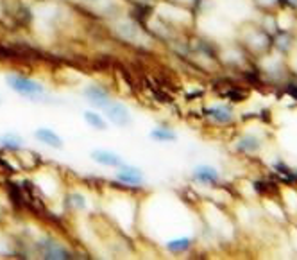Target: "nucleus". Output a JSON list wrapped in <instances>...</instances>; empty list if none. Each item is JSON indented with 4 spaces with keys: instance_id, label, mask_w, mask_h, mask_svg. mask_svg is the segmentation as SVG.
<instances>
[{
    "instance_id": "nucleus-5",
    "label": "nucleus",
    "mask_w": 297,
    "mask_h": 260,
    "mask_svg": "<svg viewBox=\"0 0 297 260\" xmlns=\"http://www.w3.org/2000/svg\"><path fill=\"white\" fill-rule=\"evenodd\" d=\"M34 137L38 138L40 142H43V144L50 145V147H56V149H61V147H63V142H61V138L48 128L38 129V131L34 133Z\"/></svg>"
},
{
    "instance_id": "nucleus-9",
    "label": "nucleus",
    "mask_w": 297,
    "mask_h": 260,
    "mask_svg": "<svg viewBox=\"0 0 297 260\" xmlns=\"http://www.w3.org/2000/svg\"><path fill=\"white\" fill-rule=\"evenodd\" d=\"M45 258H72V256L68 251H64L63 247H58L48 242L45 246Z\"/></svg>"
},
{
    "instance_id": "nucleus-11",
    "label": "nucleus",
    "mask_w": 297,
    "mask_h": 260,
    "mask_svg": "<svg viewBox=\"0 0 297 260\" xmlns=\"http://www.w3.org/2000/svg\"><path fill=\"white\" fill-rule=\"evenodd\" d=\"M0 144L8 147V149H20L22 147V138L14 137V135H6V137L0 138Z\"/></svg>"
},
{
    "instance_id": "nucleus-3",
    "label": "nucleus",
    "mask_w": 297,
    "mask_h": 260,
    "mask_svg": "<svg viewBox=\"0 0 297 260\" xmlns=\"http://www.w3.org/2000/svg\"><path fill=\"white\" fill-rule=\"evenodd\" d=\"M92 158H94L97 163H100V165H108V167H122L124 165L122 158L116 156L115 153H110V151L97 149L92 153Z\"/></svg>"
},
{
    "instance_id": "nucleus-8",
    "label": "nucleus",
    "mask_w": 297,
    "mask_h": 260,
    "mask_svg": "<svg viewBox=\"0 0 297 260\" xmlns=\"http://www.w3.org/2000/svg\"><path fill=\"white\" fill-rule=\"evenodd\" d=\"M196 178L200 179V181H206V183H215L216 179H218V174H216V171L212 169V167H197Z\"/></svg>"
},
{
    "instance_id": "nucleus-4",
    "label": "nucleus",
    "mask_w": 297,
    "mask_h": 260,
    "mask_svg": "<svg viewBox=\"0 0 297 260\" xmlns=\"http://www.w3.org/2000/svg\"><path fill=\"white\" fill-rule=\"evenodd\" d=\"M86 97H88L90 103L97 108H106L108 104H110V95L102 88H98V86H90V88H86Z\"/></svg>"
},
{
    "instance_id": "nucleus-6",
    "label": "nucleus",
    "mask_w": 297,
    "mask_h": 260,
    "mask_svg": "<svg viewBox=\"0 0 297 260\" xmlns=\"http://www.w3.org/2000/svg\"><path fill=\"white\" fill-rule=\"evenodd\" d=\"M116 178H118L122 183H128V185H142V181H144L142 171L131 169V167H126V169L116 172Z\"/></svg>"
},
{
    "instance_id": "nucleus-12",
    "label": "nucleus",
    "mask_w": 297,
    "mask_h": 260,
    "mask_svg": "<svg viewBox=\"0 0 297 260\" xmlns=\"http://www.w3.org/2000/svg\"><path fill=\"white\" fill-rule=\"evenodd\" d=\"M150 137L154 138V140H160V142H166V140H174L176 135L172 131H166V129L160 128V129H154L152 133H150Z\"/></svg>"
},
{
    "instance_id": "nucleus-2",
    "label": "nucleus",
    "mask_w": 297,
    "mask_h": 260,
    "mask_svg": "<svg viewBox=\"0 0 297 260\" xmlns=\"http://www.w3.org/2000/svg\"><path fill=\"white\" fill-rule=\"evenodd\" d=\"M106 113L110 117V120L116 126H128L131 122V113L124 104L120 103H110L106 106Z\"/></svg>"
},
{
    "instance_id": "nucleus-1",
    "label": "nucleus",
    "mask_w": 297,
    "mask_h": 260,
    "mask_svg": "<svg viewBox=\"0 0 297 260\" xmlns=\"http://www.w3.org/2000/svg\"><path fill=\"white\" fill-rule=\"evenodd\" d=\"M8 85L14 92H18L22 95H27V97H38L40 94H43V86L40 83L22 76H8Z\"/></svg>"
},
{
    "instance_id": "nucleus-7",
    "label": "nucleus",
    "mask_w": 297,
    "mask_h": 260,
    "mask_svg": "<svg viewBox=\"0 0 297 260\" xmlns=\"http://www.w3.org/2000/svg\"><path fill=\"white\" fill-rule=\"evenodd\" d=\"M204 113H206L210 119L216 120V122H220V124H226V122H230L231 120V113H230L228 108H220V106L210 108V110H206Z\"/></svg>"
},
{
    "instance_id": "nucleus-10",
    "label": "nucleus",
    "mask_w": 297,
    "mask_h": 260,
    "mask_svg": "<svg viewBox=\"0 0 297 260\" xmlns=\"http://www.w3.org/2000/svg\"><path fill=\"white\" fill-rule=\"evenodd\" d=\"M84 120L95 129H104V128H106V122H104V119H102L98 113H94V111H86Z\"/></svg>"
},
{
    "instance_id": "nucleus-13",
    "label": "nucleus",
    "mask_w": 297,
    "mask_h": 260,
    "mask_svg": "<svg viewBox=\"0 0 297 260\" xmlns=\"http://www.w3.org/2000/svg\"><path fill=\"white\" fill-rule=\"evenodd\" d=\"M166 247H168L170 251H184V249H188L190 247V239H179V240H172V242L166 244Z\"/></svg>"
}]
</instances>
